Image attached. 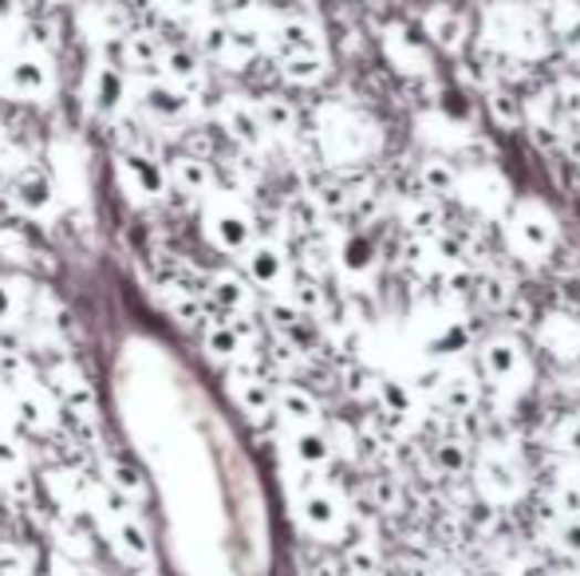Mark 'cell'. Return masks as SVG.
Segmentation results:
<instances>
[{
  "label": "cell",
  "mask_w": 580,
  "mask_h": 576,
  "mask_svg": "<svg viewBox=\"0 0 580 576\" xmlns=\"http://www.w3.org/2000/svg\"><path fill=\"white\" fill-rule=\"evenodd\" d=\"M481 28H486V44L514 55V60H541L553 44V28L545 24L529 4H517V0L490 4Z\"/></svg>",
  "instance_id": "6da1fadb"
},
{
  "label": "cell",
  "mask_w": 580,
  "mask_h": 576,
  "mask_svg": "<svg viewBox=\"0 0 580 576\" xmlns=\"http://www.w3.org/2000/svg\"><path fill=\"white\" fill-rule=\"evenodd\" d=\"M506 237H509V249L517 257H526V261H549L553 249L561 245V222L557 214L545 202L537 198H521L514 202L506 217Z\"/></svg>",
  "instance_id": "7a4b0ae2"
},
{
  "label": "cell",
  "mask_w": 580,
  "mask_h": 576,
  "mask_svg": "<svg viewBox=\"0 0 580 576\" xmlns=\"http://www.w3.org/2000/svg\"><path fill=\"white\" fill-rule=\"evenodd\" d=\"M478 371L501 395H517L534 383V360H529L526 343L509 332H498L478 343Z\"/></svg>",
  "instance_id": "3957f363"
},
{
  "label": "cell",
  "mask_w": 580,
  "mask_h": 576,
  "mask_svg": "<svg viewBox=\"0 0 580 576\" xmlns=\"http://www.w3.org/2000/svg\"><path fill=\"white\" fill-rule=\"evenodd\" d=\"M201 234L218 253H229V257H246L249 245L257 241V222L241 202L234 198H214L201 209Z\"/></svg>",
  "instance_id": "277c9868"
},
{
  "label": "cell",
  "mask_w": 580,
  "mask_h": 576,
  "mask_svg": "<svg viewBox=\"0 0 580 576\" xmlns=\"http://www.w3.org/2000/svg\"><path fill=\"white\" fill-rule=\"evenodd\" d=\"M52 60L32 48H17L0 60V95L20 103H37L52 95Z\"/></svg>",
  "instance_id": "5b68a950"
},
{
  "label": "cell",
  "mask_w": 580,
  "mask_h": 576,
  "mask_svg": "<svg viewBox=\"0 0 580 576\" xmlns=\"http://www.w3.org/2000/svg\"><path fill=\"white\" fill-rule=\"evenodd\" d=\"M297 517L304 533L317 541H340L348 533V505L344 497L328 486H312L297 497Z\"/></svg>",
  "instance_id": "8992f818"
},
{
  "label": "cell",
  "mask_w": 580,
  "mask_h": 576,
  "mask_svg": "<svg viewBox=\"0 0 580 576\" xmlns=\"http://www.w3.org/2000/svg\"><path fill=\"white\" fill-rule=\"evenodd\" d=\"M474 482H478L481 502L498 505V510L526 494V474H521V466L501 451H486L478 462H474Z\"/></svg>",
  "instance_id": "52a82bcc"
},
{
  "label": "cell",
  "mask_w": 580,
  "mask_h": 576,
  "mask_svg": "<svg viewBox=\"0 0 580 576\" xmlns=\"http://www.w3.org/2000/svg\"><path fill=\"white\" fill-rule=\"evenodd\" d=\"M131 100H135V80H131L118 63L111 60H100L91 63L87 72V103L95 115L103 119H118L123 111L131 107Z\"/></svg>",
  "instance_id": "ba28073f"
},
{
  "label": "cell",
  "mask_w": 580,
  "mask_h": 576,
  "mask_svg": "<svg viewBox=\"0 0 580 576\" xmlns=\"http://www.w3.org/2000/svg\"><path fill=\"white\" fill-rule=\"evenodd\" d=\"M241 269H246L249 285L261 288V292H272V297H284L292 285V265L284 245L269 241V237H257L249 245V253L241 257Z\"/></svg>",
  "instance_id": "9c48e42d"
},
{
  "label": "cell",
  "mask_w": 580,
  "mask_h": 576,
  "mask_svg": "<svg viewBox=\"0 0 580 576\" xmlns=\"http://www.w3.org/2000/svg\"><path fill=\"white\" fill-rule=\"evenodd\" d=\"M118 182L135 202H163L166 189H170V171L166 163H158L155 154L146 151H123L118 154Z\"/></svg>",
  "instance_id": "30bf717a"
},
{
  "label": "cell",
  "mask_w": 580,
  "mask_h": 576,
  "mask_svg": "<svg viewBox=\"0 0 580 576\" xmlns=\"http://www.w3.org/2000/svg\"><path fill=\"white\" fill-rule=\"evenodd\" d=\"M135 103L158 123H178V119H186L194 111V91L166 80V75H138Z\"/></svg>",
  "instance_id": "8fae6325"
},
{
  "label": "cell",
  "mask_w": 580,
  "mask_h": 576,
  "mask_svg": "<svg viewBox=\"0 0 580 576\" xmlns=\"http://www.w3.org/2000/svg\"><path fill=\"white\" fill-rule=\"evenodd\" d=\"M458 198H463L466 206L474 209V214L490 217V222L509 217V209H514L509 182L501 178L498 171H490V166H481V171H466L463 174V186H458Z\"/></svg>",
  "instance_id": "7c38bea8"
},
{
  "label": "cell",
  "mask_w": 580,
  "mask_h": 576,
  "mask_svg": "<svg viewBox=\"0 0 580 576\" xmlns=\"http://www.w3.org/2000/svg\"><path fill=\"white\" fill-rule=\"evenodd\" d=\"M218 119L226 126V135L234 143H241L246 151H261L269 143V126H265L261 111H257V100H246V95H226L218 107Z\"/></svg>",
  "instance_id": "4fadbf2b"
},
{
  "label": "cell",
  "mask_w": 580,
  "mask_h": 576,
  "mask_svg": "<svg viewBox=\"0 0 580 576\" xmlns=\"http://www.w3.org/2000/svg\"><path fill=\"white\" fill-rule=\"evenodd\" d=\"M423 37L438 52H463L466 37H470V17L463 9H454L450 0H438L423 12Z\"/></svg>",
  "instance_id": "5bb4252c"
},
{
  "label": "cell",
  "mask_w": 580,
  "mask_h": 576,
  "mask_svg": "<svg viewBox=\"0 0 580 576\" xmlns=\"http://www.w3.org/2000/svg\"><path fill=\"white\" fill-rule=\"evenodd\" d=\"M383 52L395 63V72L403 75H426L431 72V48L407 24H387L383 28Z\"/></svg>",
  "instance_id": "9a60e30c"
},
{
  "label": "cell",
  "mask_w": 580,
  "mask_h": 576,
  "mask_svg": "<svg viewBox=\"0 0 580 576\" xmlns=\"http://www.w3.org/2000/svg\"><path fill=\"white\" fill-rule=\"evenodd\" d=\"M107 537H111V549L127 560V565H151V560H155V541H151V529H146L138 514L107 517Z\"/></svg>",
  "instance_id": "2e32d148"
},
{
  "label": "cell",
  "mask_w": 580,
  "mask_h": 576,
  "mask_svg": "<svg viewBox=\"0 0 580 576\" xmlns=\"http://www.w3.org/2000/svg\"><path fill=\"white\" fill-rule=\"evenodd\" d=\"M272 44L281 55L292 52H328L324 48V28L312 17H281L272 24Z\"/></svg>",
  "instance_id": "e0dca14e"
},
{
  "label": "cell",
  "mask_w": 580,
  "mask_h": 576,
  "mask_svg": "<svg viewBox=\"0 0 580 576\" xmlns=\"http://www.w3.org/2000/svg\"><path fill=\"white\" fill-rule=\"evenodd\" d=\"M289 454L300 470H328L335 459V442L324 426H300L289 431Z\"/></svg>",
  "instance_id": "ac0fdd59"
},
{
  "label": "cell",
  "mask_w": 580,
  "mask_h": 576,
  "mask_svg": "<svg viewBox=\"0 0 580 576\" xmlns=\"http://www.w3.org/2000/svg\"><path fill=\"white\" fill-rule=\"evenodd\" d=\"M17 419L28 426V431H52L55 419H60V411H55V399L48 388H40V383H24L20 379L17 383Z\"/></svg>",
  "instance_id": "d6986e66"
},
{
  "label": "cell",
  "mask_w": 580,
  "mask_h": 576,
  "mask_svg": "<svg viewBox=\"0 0 580 576\" xmlns=\"http://www.w3.org/2000/svg\"><path fill=\"white\" fill-rule=\"evenodd\" d=\"M158 68H163L166 80L182 83L186 91H198L206 83V55L190 44H166Z\"/></svg>",
  "instance_id": "ffe728a7"
},
{
  "label": "cell",
  "mask_w": 580,
  "mask_h": 576,
  "mask_svg": "<svg viewBox=\"0 0 580 576\" xmlns=\"http://www.w3.org/2000/svg\"><path fill=\"white\" fill-rule=\"evenodd\" d=\"M12 202H17L24 214H48L55 206V182L48 178L40 166H24V171L12 178Z\"/></svg>",
  "instance_id": "44dd1931"
},
{
  "label": "cell",
  "mask_w": 580,
  "mask_h": 576,
  "mask_svg": "<svg viewBox=\"0 0 580 576\" xmlns=\"http://www.w3.org/2000/svg\"><path fill=\"white\" fill-rule=\"evenodd\" d=\"M277 414L281 423H289V431H300V426H320V399L312 395L309 388H297V383H281L277 388Z\"/></svg>",
  "instance_id": "7402d4cb"
},
{
  "label": "cell",
  "mask_w": 580,
  "mask_h": 576,
  "mask_svg": "<svg viewBox=\"0 0 580 576\" xmlns=\"http://www.w3.org/2000/svg\"><path fill=\"white\" fill-rule=\"evenodd\" d=\"M209 300H214V308H221L226 316L249 312V308H253V285H249L246 272L221 269L209 277Z\"/></svg>",
  "instance_id": "603a6c76"
},
{
  "label": "cell",
  "mask_w": 580,
  "mask_h": 576,
  "mask_svg": "<svg viewBox=\"0 0 580 576\" xmlns=\"http://www.w3.org/2000/svg\"><path fill=\"white\" fill-rule=\"evenodd\" d=\"M198 52L214 63H229L237 72V28L226 17L198 20Z\"/></svg>",
  "instance_id": "cb8c5ba5"
},
{
  "label": "cell",
  "mask_w": 580,
  "mask_h": 576,
  "mask_svg": "<svg viewBox=\"0 0 580 576\" xmlns=\"http://www.w3.org/2000/svg\"><path fill=\"white\" fill-rule=\"evenodd\" d=\"M170 186L182 189V194H190V198H209V189H214V166L201 158V154H174L170 163Z\"/></svg>",
  "instance_id": "d4e9b609"
},
{
  "label": "cell",
  "mask_w": 580,
  "mask_h": 576,
  "mask_svg": "<svg viewBox=\"0 0 580 576\" xmlns=\"http://www.w3.org/2000/svg\"><path fill=\"white\" fill-rule=\"evenodd\" d=\"M335 265H340L344 277L367 280L375 272V265H380V249H375V241L367 234H348L340 241V249H335Z\"/></svg>",
  "instance_id": "484cf974"
},
{
  "label": "cell",
  "mask_w": 580,
  "mask_h": 576,
  "mask_svg": "<svg viewBox=\"0 0 580 576\" xmlns=\"http://www.w3.org/2000/svg\"><path fill=\"white\" fill-rule=\"evenodd\" d=\"M463 174L466 171H458L454 158L431 154V158L418 163V189L431 194V198H450V194H458V186H463Z\"/></svg>",
  "instance_id": "4316f807"
},
{
  "label": "cell",
  "mask_w": 580,
  "mask_h": 576,
  "mask_svg": "<svg viewBox=\"0 0 580 576\" xmlns=\"http://www.w3.org/2000/svg\"><path fill=\"white\" fill-rule=\"evenodd\" d=\"M332 72V60L328 52H292L281 55V80L292 88H317L320 80H328Z\"/></svg>",
  "instance_id": "83f0119b"
},
{
  "label": "cell",
  "mask_w": 580,
  "mask_h": 576,
  "mask_svg": "<svg viewBox=\"0 0 580 576\" xmlns=\"http://www.w3.org/2000/svg\"><path fill=\"white\" fill-rule=\"evenodd\" d=\"M400 217H403V226H407V234H415L418 241H431V237L443 234V206H438V198H431V194L407 198Z\"/></svg>",
  "instance_id": "f1b7e54d"
},
{
  "label": "cell",
  "mask_w": 580,
  "mask_h": 576,
  "mask_svg": "<svg viewBox=\"0 0 580 576\" xmlns=\"http://www.w3.org/2000/svg\"><path fill=\"white\" fill-rule=\"evenodd\" d=\"M103 486L131 497V502H143V497L151 494V482H146L143 470L131 459H118V454H111V459L103 462Z\"/></svg>",
  "instance_id": "f546056e"
},
{
  "label": "cell",
  "mask_w": 580,
  "mask_h": 576,
  "mask_svg": "<svg viewBox=\"0 0 580 576\" xmlns=\"http://www.w3.org/2000/svg\"><path fill=\"white\" fill-rule=\"evenodd\" d=\"M438 403L446 407L450 414H474L481 403V383L478 376H470V371H454L446 376V388L438 391Z\"/></svg>",
  "instance_id": "4dcf8cb0"
},
{
  "label": "cell",
  "mask_w": 580,
  "mask_h": 576,
  "mask_svg": "<svg viewBox=\"0 0 580 576\" xmlns=\"http://www.w3.org/2000/svg\"><path fill=\"white\" fill-rule=\"evenodd\" d=\"M541 343L557 360H580V325L572 316H545Z\"/></svg>",
  "instance_id": "1f68e13d"
},
{
  "label": "cell",
  "mask_w": 580,
  "mask_h": 576,
  "mask_svg": "<svg viewBox=\"0 0 580 576\" xmlns=\"http://www.w3.org/2000/svg\"><path fill=\"white\" fill-rule=\"evenodd\" d=\"M246 336L237 332L229 320H221V325H209L206 328V340H201V348H206V356L214 363H237L241 356H246Z\"/></svg>",
  "instance_id": "d6a6232c"
},
{
  "label": "cell",
  "mask_w": 580,
  "mask_h": 576,
  "mask_svg": "<svg viewBox=\"0 0 580 576\" xmlns=\"http://www.w3.org/2000/svg\"><path fill=\"white\" fill-rule=\"evenodd\" d=\"M52 388L60 391V403L72 407V411H95V388L75 368H55Z\"/></svg>",
  "instance_id": "836d02e7"
},
{
  "label": "cell",
  "mask_w": 580,
  "mask_h": 576,
  "mask_svg": "<svg viewBox=\"0 0 580 576\" xmlns=\"http://www.w3.org/2000/svg\"><path fill=\"white\" fill-rule=\"evenodd\" d=\"M431 462H435L438 474L446 477H463L474 470V459H470V446L463 439H443L431 446Z\"/></svg>",
  "instance_id": "e575fe53"
},
{
  "label": "cell",
  "mask_w": 580,
  "mask_h": 576,
  "mask_svg": "<svg viewBox=\"0 0 580 576\" xmlns=\"http://www.w3.org/2000/svg\"><path fill=\"white\" fill-rule=\"evenodd\" d=\"M257 111H261V119H265V126H269V135H277V138H289L292 131H297V107H292L284 95H261L257 100Z\"/></svg>",
  "instance_id": "d590c367"
},
{
  "label": "cell",
  "mask_w": 580,
  "mask_h": 576,
  "mask_svg": "<svg viewBox=\"0 0 580 576\" xmlns=\"http://www.w3.org/2000/svg\"><path fill=\"white\" fill-rule=\"evenodd\" d=\"M375 399L383 403V411L395 414V419H407L411 411H415V388L411 383H403V379H380L375 383Z\"/></svg>",
  "instance_id": "8d00e7d4"
},
{
  "label": "cell",
  "mask_w": 580,
  "mask_h": 576,
  "mask_svg": "<svg viewBox=\"0 0 580 576\" xmlns=\"http://www.w3.org/2000/svg\"><path fill=\"white\" fill-rule=\"evenodd\" d=\"M486 111H490V119L498 126H521L526 123V103L517 100L514 91H506V88H490V95H486Z\"/></svg>",
  "instance_id": "74e56055"
},
{
  "label": "cell",
  "mask_w": 580,
  "mask_h": 576,
  "mask_svg": "<svg viewBox=\"0 0 580 576\" xmlns=\"http://www.w3.org/2000/svg\"><path fill=\"white\" fill-rule=\"evenodd\" d=\"M163 60V48H158L155 32H127L123 37V63L131 68H151V63Z\"/></svg>",
  "instance_id": "f35d334b"
},
{
  "label": "cell",
  "mask_w": 580,
  "mask_h": 576,
  "mask_svg": "<svg viewBox=\"0 0 580 576\" xmlns=\"http://www.w3.org/2000/svg\"><path fill=\"white\" fill-rule=\"evenodd\" d=\"M166 312H170V320L174 325H182V328H198L201 320H206L201 300L194 297V292H186V288H174L170 297H166Z\"/></svg>",
  "instance_id": "ab89813d"
},
{
  "label": "cell",
  "mask_w": 580,
  "mask_h": 576,
  "mask_svg": "<svg viewBox=\"0 0 580 576\" xmlns=\"http://www.w3.org/2000/svg\"><path fill=\"white\" fill-rule=\"evenodd\" d=\"M344 573L348 576H380V549L372 541H355L344 553Z\"/></svg>",
  "instance_id": "60d3db41"
},
{
  "label": "cell",
  "mask_w": 580,
  "mask_h": 576,
  "mask_svg": "<svg viewBox=\"0 0 580 576\" xmlns=\"http://www.w3.org/2000/svg\"><path fill=\"white\" fill-rule=\"evenodd\" d=\"M284 297L292 300V305L300 308V312L304 316H317V312H324V288L317 285V280H309V277H300V280H292L289 285V292H284Z\"/></svg>",
  "instance_id": "b9f144b4"
},
{
  "label": "cell",
  "mask_w": 580,
  "mask_h": 576,
  "mask_svg": "<svg viewBox=\"0 0 580 576\" xmlns=\"http://www.w3.org/2000/svg\"><path fill=\"white\" fill-rule=\"evenodd\" d=\"M446 376H450V368H446L443 360L423 363V368L411 376V388H415L418 399H438V391L446 388Z\"/></svg>",
  "instance_id": "7bdbcfd3"
},
{
  "label": "cell",
  "mask_w": 580,
  "mask_h": 576,
  "mask_svg": "<svg viewBox=\"0 0 580 576\" xmlns=\"http://www.w3.org/2000/svg\"><path fill=\"white\" fill-rule=\"evenodd\" d=\"M553 541H557V549H561L565 557L580 560V514H565L561 522H557V529H553Z\"/></svg>",
  "instance_id": "ee69618b"
},
{
  "label": "cell",
  "mask_w": 580,
  "mask_h": 576,
  "mask_svg": "<svg viewBox=\"0 0 580 576\" xmlns=\"http://www.w3.org/2000/svg\"><path fill=\"white\" fill-rule=\"evenodd\" d=\"M557 446L565 454H580V411L565 414V423L557 426Z\"/></svg>",
  "instance_id": "f6af8a7d"
},
{
  "label": "cell",
  "mask_w": 580,
  "mask_h": 576,
  "mask_svg": "<svg viewBox=\"0 0 580 576\" xmlns=\"http://www.w3.org/2000/svg\"><path fill=\"white\" fill-rule=\"evenodd\" d=\"M163 9L178 20H206L209 0H163Z\"/></svg>",
  "instance_id": "bcb514c9"
},
{
  "label": "cell",
  "mask_w": 580,
  "mask_h": 576,
  "mask_svg": "<svg viewBox=\"0 0 580 576\" xmlns=\"http://www.w3.org/2000/svg\"><path fill=\"white\" fill-rule=\"evenodd\" d=\"M17 316H20V300H17V292H12L9 280H0V328L17 325Z\"/></svg>",
  "instance_id": "7dc6e473"
},
{
  "label": "cell",
  "mask_w": 580,
  "mask_h": 576,
  "mask_svg": "<svg viewBox=\"0 0 580 576\" xmlns=\"http://www.w3.org/2000/svg\"><path fill=\"white\" fill-rule=\"evenodd\" d=\"M20 466L24 459H20L17 442H0V477H20Z\"/></svg>",
  "instance_id": "c3c4849f"
},
{
  "label": "cell",
  "mask_w": 580,
  "mask_h": 576,
  "mask_svg": "<svg viewBox=\"0 0 580 576\" xmlns=\"http://www.w3.org/2000/svg\"><path fill=\"white\" fill-rule=\"evenodd\" d=\"M375 502H380L383 510H395V505H400V482H395V477H380V482H375Z\"/></svg>",
  "instance_id": "681fc988"
},
{
  "label": "cell",
  "mask_w": 580,
  "mask_h": 576,
  "mask_svg": "<svg viewBox=\"0 0 580 576\" xmlns=\"http://www.w3.org/2000/svg\"><path fill=\"white\" fill-rule=\"evenodd\" d=\"M478 292H481V297H486V305H494V308L506 305V300L514 297V292H509V288L501 285V280H494V277H490V280H481Z\"/></svg>",
  "instance_id": "f907efd6"
},
{
  "label": "cell",
  "mask_w": 580,
  "mask_h": 576,
  "mask_svg": "<svg viewBox=\"0 0 580 576\" xmlns=\"http://www.w3.org/2000/svg\"><path fill=\"white\" fill-rule=\"evenodd\" d=\"M20 371H24V360H20V356H17L12 348H4V343H0V376H4V379H17Z\"/></svg>",
  "instance_id": "816d5d0a"
},
{
  "label": "cell",
  "mask_w": 580,
  "mask_h": 576,
  "mask_svg": "<svg viewBox=\"0 0 580 576\" xmlns=\"http://www.w3.org/2000/svg\"><path fill=\"white\" fill-rule=\"evenodd\" d=\"M20 17V0H0V24H9V20Z\"/></svg>",
  "instance_id": "f5cc1de1"
},
{
  "label": "cell",
  "mask_w": 580,
  "mask_h": 576,
  "mask_svg": "<svg viewBox=\"0 0 580 576\" xmlns=\"http://www.w3.org/2000/svg\"><path fill=\"white\" fill-rule=\"evenodd\" d=\"M426 576H458V573H454V568H431Z\"/></svg>",
  "instance_id": "db71d44e"
},
{
  "label": "cell",
  "mask_w": 580,
  "mask_h": 576,
  "mask_svg": "<svg viewBox=\"0 0 580 576\" xmlns=\"http://www.w3.org/2000/svg\"><path fill=\"white\" fill-rule=\"evenodd\" d=\"M553 576H580V568H561V573H553Z\"/></svg>",
  "instance_id": "11a10c76"
}]
</instances>
